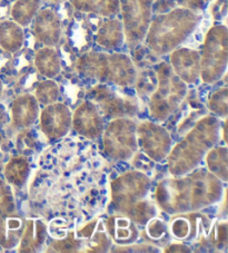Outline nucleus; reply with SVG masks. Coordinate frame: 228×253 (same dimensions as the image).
I'll return each instance as SVG.
<instances>
[{
	"mask_svg": "<svg viewBox=\"0 0 228 253\" xmlns=\"http://www.w3.org/2000/svg\"><path fill=\"white\" fill-rule=\"evenodd\" d=\"M223 182L208 169H197L182 176L164 178L157 184L156 203L168 214L197 212L221 201Z\"/></svg>",
	"mask_w": 228,
	"mask_h": 253,
	"instance_id": "f257e3e1",
	"label": "nucleus"
},
{
	"mask_svg": "<svg viewBox=\"0 0 228 253\" xmlns=\"http://www.w3.org/2000/svg\"><path fill=\"white\" fill-rule=\"evenodd\" d=\"M221 133L218 117L206 115L197 121L186 136L172 146L167 156L170 175L182 176L198 168L206 153L219 141Z\"/></svg>",
	"mask_w": 228,
	"mask_h": 253,
	"instance_id": "f03ea898",
	"label": "nucleus"
},
{
	"mask_svg": "<svg viewBox=\"0 0 228 253\" xmlns=\"http://www.w3.org/2000/svg\"><path fill=\"white\" fill-rule=\"evenodd\" d=\"M200 20L199 11L174 7L152 17L144 42L157 56L168 55L194 33Z\"/></svg>",
	"mask_w": 228,
	"mask_h": 253,
	"instance_id": "7ed1b4c3",
	"label": "nucleus"
},
{
	"mask_svg": "<svg viewBox=\"0 0 228 253\" xmlns=\"http://www.w3.org/2000/svg\"><path fill=\"white\" fill-rule=\"evenodd\" d=\"M76 69L87 80L111 83L118 87L134 85L138 75L133 59L124 53L88 51L78 58Z\"/></svg>",
	"mask_w": 228,
	"mask_h": 253,
	"instance_id": "20e7f679",
	"label": "nucleus"
},
{
	"mask_svg": "<svg viewBox=\"0 0 228 253\" xmlns=\"http://www.w3.org/2000/svg\"><path fill=\"white\" fill-rule=\"evenodd\" d=\"M155 72L157 83L149 98V114L156 122H165L185 99L187 84L175 75L170 65L166 62H161Z\"/></svg>",
	"mask_w": 228,
	"mask_h": 253,
	"instance_id": "39448f33",
	"label": "nucleus"
},
{
	"mask_svg": "<svg viewBox=\"0 0 228 253\" xmlns=\"http://www.w3.org/2000/svg\"><path fill=\"white\" fill-rule=\"evenodd\" d=\"M228 60V30L226 25H215L205 36L200 54V78L214 84L224 76Z\"/></svg>",
	"mask_w": 228,
	"mask_h": 253,
	"instance_id": "423d86ee",
	"label": "nucleus"
},
{
	"mask_svg": "<svg viewBox=\"0 0 228 253\" xmlns=\"http://www.w3.org/2000/svg\"><path fill=\"white\" fill-rule=\"evenodd\" d=\"M137 123L133 117H119L109 122L103 132L105 153L114 161H128L138 150Z\"/></svg>",
	"mask_w": 228,
	"mask_h": 253,
	"instance_id": "0eeeda50",
	"label": "nucleus"
},
{
	"mask_svg": "<svg viewBox=\"0 0 228 253\" xmlns=\"http://www.w3.org/2000/svg\"><path fill=\"white\" fill-rule=\"evenodd\" d=\"M151 186V178L143 172L129 171L121 174L111 185L113 206L125 215L131 208L147 198Z\"/></svg>",
	"mask_w": 228,
	"mask_h": 253,
	"instance_id": "6e6552de",
	"label": "nucleus"
},
{
	"mask_svg": "<svg viewBox=\"0 0 228 253\" xmlns=\"http://www.w3.org/2000/svg\"><path fill=\"white\" fill-rule=\"evenodd\" d=\"M155 0H119L125 42L129 48L144 42L152 18Z\"/></svg>",
	"mask_w": 228,
	"mask_h": 253,
	"instance_id": "1a4fd4ad",
	"label": "nucleus"
},
{
	"mask_svg": "<svg viewBox=\"0 0 228 253\" xmlns=\"http://www.w3.org/2000/svg\"><path fill=\"white\" fill-rule=\"evenodd\" d=\"M90 97L91 102L95 103L102 115L106 119L134 117L139 111L138 102L135 97L119 95L104 83L94 86L90 91Z\"/></svg>",
	"mask_w": 228,
	"mask_h": 253,
	"instance_id": "9d476101",
	"label": "nucleus"
},
{
	"mask_svg": "<svg viewBox=\"0 0 228 253\" xmlns=\"http://www.w3.org/2000/svg\"><path fill=\"white\" fill-rule=\"evenodd\" d=\"M138 147L154 162H163L167 159L173 146V139L167 129L151 121L142 122L136 127Z\"/></svg>",
	"mask_w": 228,
	"mask_h": 253,
	"instance_id": "9b49d317",
	"label": "nucleus"
},
{
	"mask_svg": "<svg viewBox=\"0 0 228 253\" xmlns=\"http://www.w3.org/2000/svg\"><path fill=\"white\" fill-rule=\"evenodd\" d=\"M39 126L42 134L50 139L63 138L72 128L73 113L64 103H52L39 113Z\"/></svg>",
	"mask_w": 228,
	"mask_h": 253,
	"instance_id": "f8f14e48",
	"label": "nucleus"
},
{
	"mask_svg": "<svg viewBox=\"0 0 228 253\" xmlns=\"http://www.w3.org/2000/svg\"><path fill=\"white\" fill-rule=\"evenodd\" d=\"M72 127L82 137L96 139L102 136L105 117L91 100H85L73 113Z\"/></svg>",
	"mask_w": 228,
	"mask_h": 253,
	"instance_id": "ddd939ff",
	"label": "nucleus"
},
{
	"mask_svg": "<svg viewBox=\"0 0 228 253\" xmlns=\"http://www.w3.org/2000/svg\"><path fill=\"white\" fill-rule=\"evenodd\" d=\"M170 67L185 84H194L200 78V53L192 48L178 47L170 53Z\"/></svg>",
	"mask_w": 228,
	"mask_h": 253,
	"instance_id": "4468645a",
	"label": "nucleus"
},
{
	"mask_svg": "<svg viewBox=\"0 0 228 253\" xmlns=\"http://www.w3.org/2000/svg\"><path fill=\"white\" fill-rule=\"evenodd\" d=\"M34 35L43 46L55 47L63 34L59 16L50 8L40 9L34 18Z\"/></svg>",
	"mask_w": 228,
	"mask_h": 253,
	"instance_id": "2eb2a0df",
	"label": "nucleus"
},
{
	"mask_svg": "<svg viewBox=\"0 0 228 253\" xmlns=\"http://www.w3.org/2000/svg\"><path fill=\"white\" fill-rule=\"evenodd\" d=\"M39 113V103L34 95H20L11 103V124L17 129L28 128L36 123Z\"/></svg>",
	"mask_w": 228,
	"mask_h": 253,
	"instance_id": "dca6fc26",
	"label": "nucleus"
},
{
	"mask_svg": "<svg viewBox=\"0 0 228 253\" xmlns=\"http://www.w3.org/2000/svg\"><path fill=\"white\" fill-rule=\"evenodd\" d=\"M47 238V225L39 219L26 220L24 231L18 244V252H37Z\"/></svg>",
	"mask_w": 228,
	"mask_h": 253,
	"instance_id": "f3484780",
	"label": "nucleus"
},
{
	"mask_svg": "<svg viewBox=\"0 0 228 253\" xmlns=\"http://www.w3.org/2000/svg\"><path fill=\"white\" fill-rule=\"evenodd\" d=\"M95 41L104 49L115 50L125 42V32L121 20L108 18L100 25L96 33Z\"/></svg>",
	"mask_w": 228,
	"mask_h": 253,
	"instance_id": "a211bd4d",
	"label": "nucleus"
},
{
	"mask_svg": "<svg viewBox=\"0 0 228 253\" xmlns=\"http://www.w3.org/2000/svg\"><path fill=\"white\" fill-rule=\"evenodd\" d=\"M107 229L114 241L118 244H131L138 239L137 224L128 216H114L107 222Z\"/></svg>",
	"mask_w": 228,
	"mask_h": 253,
	"instance_id": "6ab92c4d",
	"label": "nucleus"
},
{
	"mask_svg": "<svg viewBox=\"0 0 228 253\" xmlns=\"http://www.w3.org/2000/svg\"><path fill=\"white\" fill-rule=\"evenodd\" d=\"M25 222L19 216L0 215V248L10 250L19 244Z\"/></svg>",
	"mask_w": 228,
	"mask_h": 253,
	"instance_id": "aec40b11",
	"label": "nucleus"
},
{
	"mask_svg": "<svg viewBox=\"0 0 228 253\" xmlns=\"http://www.w3.org/2000/svg\"><path fill=\"white\" fill-rule=\"evenodd\" d=\"M25 32L14 20L0 21V48L8 53H17L24 46Z\"/></svg>",
	"mask_w": 228,
	"mask_h": 253,
	"instance_id": "412c9836",
	"label": "nucleus"
},
{
	"mask_svg": "<svg viewBox=\"0 0 228 253\" xmlns=\"http://www.w3.org/2000/svg\"><path fill=\"white\" fill-rule=\"evenodd\" d=\"M34 63L38 73L49 80L58 76L61 71L60 56L55 47L45 46L40 48L35 56Z\"/></svg>",
	"mask_w": 228,
	"mask_h": 253,
	"instance_id": "4be33fe9",
	"label": "nucleus"
},
{
	"mask_svg": "<svg viewBox=\"0 0 228 253\" xmlns=\"http://www.w3.org/2000/svg\"><path fill=\"white\" fill-rule=\"evenodd\" d=\"M74 8L85 14H93L105 18L119 14V0H72Z\"/></svg>",
	"mask_w": 228,
	"mask_h": 253,
	"instance_id": "5701e85b",
	"label": "nucleus"
},
{
	"mask_svg": "<svg viewBox=\"0 0 228 253\" xmlns=\"http://www.w3.org/2000/svg\"><path fill=\"white\" fill-rule=\"evenodd\" d=\"M2 169L8 184L16 189H21L29 177L30 164L25 156H14L8 161Z\"/></svg>",
	"mask_w": 228,
	"mask_h": 253,
	"instance_id": "b1692460",
	"label": "nucleus"
},
{
	"mask_svg": "<svg viewBox=\"0 0 228 253\" xmlns=\"http://www.w3.org/2000/svg\"><path fill=\"white\" fill-rule=\"evenodd\" d=\"M228 152L226 146H213L205 155L207 169L223 183L228 181L227 168Z\"/></svg>",
	"mask_w": 228,
	"mask_h": 253,
	"instance_id": "393cba45",
	"label": "nucleus"
},
{
	"mask_svg": "<svg viewBox=\"0 0 228 253\" xmlns=\"http://www.w3.org/2000/svg\"><path fill=\"white\" fill-rule=\"evenodd\" d=\"M42 0H17L11 7L12 20L25 28L33 23L35 16L40 10Z\"/></svg>",
	"mask_w": 228,
	"mask_h": 253,
	"instance_id": "a878e982",
	"label": "nucleus"
},
{
	"mask_svg": "<svg viewBox=\"0 0 228 253\" xmlns=\"http://www.w3.org/2000/svg\"><path fill=\"white\" fill-rule=\"evenodd\" d=\"M35 97H36L39 105H50L52 103H56L60 97L59 85L54 80L47 78L46 81H42L38 84L35 90Z\"/></svg>",
	"mask_w": 228,
	"mask_h": 253,
	"instance_id": "bb28decb",
	"label": "nucleus"
},
{
	"mask_svg": "<svg viewBox=\"0 0 228 253\" xmlns=\"http://www.w3.org/2000/svg\"><path fill=\"white\" fill-rule=\"evenodd\" d=\"M157 214V207L154 203L145 199L136 204L130 210L126 213V216H128L131 221H134L136 224L146 225L149 220L155 217Z\"/></svg>",
	"mask_w": 228,
	"mask_h": 253,
	"instance_id": "cd10ccee",
	"label": "nucleus"
},
{
	"mask_svg": "<svg viewBox=\"0 0 228 253\" xmlns=\"http://www.w3.org/2000/svg\"><path fill=\"white\" fill-rule=\"evenodd\" d=\"M228 88L227 87H223L215 90L214 93L209 95L207 106L208 110L213 113L214 116L218 117V119L226 120L228 114Z\"/></svg>",
	"mask_w": 228,
	"mask_h": 253,
	"instance_id": "c85d7f7f",
	"label": "nucleus"
},
{
	"mask_svg": "<svg viewBox=\"0 0 228 253\" xmlns=\"http://www.w3.org/2000/svg\"><path fill=\"white\" fill-rule=\"evenodd\" d=\"M16 201L11 186L0 178V215L15 214Z\"/></svg>",
	"mask_w": 228,
	"mask_h": 253,
	"instance_id": "c756f323",
	"label": "nucleus"
},
{
	"mask_svg": "<svg viewBox=\"0 0 228 253\" xmlns=\"http://www.w3.org/2000/svg\"><path fill=\"white\" fill-rule=\"evenodd\" d=\"M170 232L181 241L190 240L192 237V223L190 222V215L184 216L179 214L178 217L174 219L170 223Z\"/></svg>",
	"mask_w": 228,
	"mask_h": 253,
	"instance_id": "7c9ffc66",
	"label": "nucleus"
},
{
	"mask_svg": "<svg viewBox=\"0 0 228 253\" xmlns=\"http://www.w3.org/2000/svg\"><path fill=\"white\" fill-rule=\"evenodd\" d=\"M102 229L95 228V231L91 234L89 240V248H91V251L96 252H106L111 249V240H109L108 235L105 232L104 225L100 226Z\"/></svg>",
	"mask_w": 228,
	"mask_h": 253,
	"instance_id": "2f4dec72",
	"label": "nucleus"
},
{
	"mask_svg": "<svg viewBox=\"0 0 228 253\" xmlns=\"http://www.w3.org/2000/svg\"><path fill=\"white\" fill-rule=\"evenodd\" d=\"M82 247V239H76L73 234L63 240H57L52 242L47 251L52 252H75Z\"/></svg>",
	"mask_w": 228,
	"mask_h": 253,
	"instance_id": "473e14b6",
	"label": "nucleus"
},
{
	"mask_svg": "<svg viewBox=\"0 0 228 253\" xmlns=\"http://www.w3.org/2000/svg\"><path fill=\"white\" fill-rule=\"evenodd\" d=\"M146 225L147 234L149 235V238H152V240H160L161 238H164L165 235H167V225H166L165 222H163V220L152 217V220H149L147 222Z\"/></svg>",
	"mask_w": 228,
	"mask_h": 253,
	"instance_id": "72a5a7b5",
	"label": "nucleus"
},
{
	"mask_svg": "<svg viewBox=\"0 0 228 253\" xmlns=\"http://www.w3.org/2000/svg\"><path fill=\"white\" fill-rule=\"evenodd\" d=\"M210 14L215 20H221L227 15V0H215L210 7Z\"/></svg>",
	"mask_w": 228,
	"mask_h": 253,
	"instance_id": "f704fd0d",
	"label": "nucleus"
},
{
	"mask_svg": "<svg viewBox=\"0 0 228 253\" xmlns=\"http://www.w3.org/2000/svg\"><path fill=\"white\" fill-rule=\"evenodd\" d=\"M208 1H210V0H184L183 7H186L188 9L195 11H200Z\"/></svg>",
	"mask_w": 228,
	"mask_h": 253,
	"instance_id": "c9c22d12",
	"label": "nucleus"
},
{
	"mask_svg": "<svg viewBox=\"0 0 228 253\" xmlns=\"http://www.w3.org/2000/svg\"><path fill=\"white\" fill-rule=\"evenodd\" d=\"M165 252H191V249H190L188 246L181 243H174L169 244L168 247H166L164 250Z\"/></svg>",
	"mask_w": 228,
	"mask_h": 253,
	"instance_id": "e433bc0d",
	"label": "nucleus"
},
{
	"mask_svg": "<svg viewBox=\"0 0 228 253\" xmlns=\"http://www.w3.org/2000/svg\"><path fill=\"white\" fill-rule=\"evenodd\" d=\"M8 120H9V117H8L7 108L2 104H0V128L7 123Z\"/></svg>",
	"mask_w": 228,
	"mask_h": 253,
	"instance_id": "4c0bfd02",
	"label": "nucleus"
},
{
	"mask_svg": "<svg viewBox=\"0 0 228 253\" xmlns=\"http://www.w3.org/2000/svg\"><path fill=\"white\" fill-rule=\"evenodd\" d=\"M1 94H2V82L0 80V97H1Z\"/></svg>",
	"mask_w": 228,
	"mask_h": 253,
	"instance_id": "58836bf2",
	"label": "nucleus"
},
{
	"mask_svg": "<svg viewBox=\"0 0 228 253\" xmlns=\"http://www.w3.org/2000/svg\"><path fill=\"white\" fill-rule=\"evenodd\" d=\"M2 169H3V165H2V163H1V162H0V173L2 172Z\"/></svg>",
	"mask_w": 228,
	"mask_h": 253,
	"instance_id": "ea45409f",
	"label": "nucleus"
},
{
	"mask_svg": "<svg viewBox=\"0 0 228 253\" xmlns=\"http://www.w3.org/2000/svg\"><path fill=\"white\" fill-rule=\"evenodd\" d=\"M51 1H60V0H51Z\"/></svg>",
	"mask_w": 228,
	"mask_h": 253,
	"instance_id": "a19ab883",
	"label": "nucleus"
}]
</instances>
